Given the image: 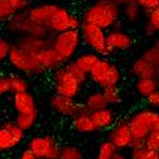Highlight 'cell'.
I'll list each match as a JSON object with an SVG mask.
<instances>
[{"mask_svg": "<svg viewBox=\"0 0 159 159\" xmlns=\"http://www.w3.org/2000/svg\"><path fill=\"white\" fill-rule=\"evenodd\" d=\"M100 59V56H97L96 53L93 52H86V53H81V54H78L73 61L75 63L81 68L85 73L89 75V72L91 71V68L95 66V63Z\"/></svg>", "mask_w": 159, "mask_h": 159, "instance_id": "22", "label": "cell"}, {"mask_svg": "<svg viewBox=\"0 0 159 159\" xmlns=\"http://www.w3.org/2000/svg\"><path fill=\"white\" fill-rule=\"evenodd\" d=\"M142 159H159V152H149V150H147V153L144 154V157Z\"/></svg>", "mask_w": 159, "mask_h": 159, "instance_id": "41", "label": "cell"}, {"mask_svg": "<svg viewBox=\"0 0 159 159\" xmlns=\"http://www.w3.org/2000/svg\"><path fill=\"white\" fill-rule=\"evenodd\" d=\"M28 150L37 159H58L59 150L57 142L49 135H39L30 139Z\"/></svg>", "mask_w": 159, "mask_h": 159, "instance_id": "9", "label": "cell"}, {"mask_svg": "<svg viewBox=\"0 0 159 159\" xmlns=\"http://www.w3.org/2000/svg\"><path fill=\"white\" fill-rule=\"evenodd\" d=\"M135 3L142 8L144 13L154 9H159V0H135Z\"/></svg>", "mask_w": 159, "mask_h": 159, "instance_id": "35", "label": "cell"}, {"mask_svg": "<svg viewBox=\"0 0 159 159\" xmlns=\"http://www.w3.org/2000/svg\"><path fill=\"white\" fill-rule=\"evenodd\" d=\"M14 107L16 114H38L37 102L30 92H18L14 93Z\"/></svg>", "mask_w": 159, "mask_h": 159, "instance_id": "17", "label": "cell"}, {"mask_svg": "<svg viewBox=\"0 0 159 159\" xmlns=\"http://www.w3.org/2000/svg\"><path fill=\"white\" fill-rule=\"evenodd\" d=\"M10 47H11V44L7 41V39L3 38V37H0V62L4 61V59H7Z\"/></svg>", "mask_w": 159, "mask_h": 159, "instance_id": "37", "label": "cell"}, {"mask_svg": "<svg viewBox=\"0 0 159 159\" xmlns=\"http://www.w3.org/2000/svg\"><path fill=\"white\" fill-rule=\"evenodd\" d=\"M25 131L19 129L14 121L0 125V153L11 150L24 139Z\"/></svg>", "mask_w": 159, "mask_h": 159, "instance_id": "11", "label": "cell"}, {"mask_svg": "<svg viewBox=\"0 0 159 159\" xmlns=\"http://www.w3.org/2000/svg\"><path fill=\"white\" fill-rule=\"evenodd\" d=\"M112 3H115L116 5H119V7H123V5H125V4H128V3H131V2H135V0H111Z\"/></svg>", "mask_w": 159, "mask_h": 159, "instance_id": "43", "label": "cell"}, {"mask_svg": "<svg viewBox=\"0 0 159 159\" xmlns=\"http://www.w3.org/2000/svg\"><path fill=\"white\" fill-rule=\"evenodd\" d=\"M81 23H82L81 19L73 15L68 9L56 5V8L51 15L49 22H48L47 29L49 30L51 34H53V33L57 34V33L66 32L70 29H80Z\"/></svg>", "mask_w": 159, "mask_h": 159, "instance_id": "6", "label": "cell"}, {"mask_svg": "<svg viewBox=\"0 0 159 159\" xmlns=\"http://www.w3.org/2000/svg\"><path fill=\"white\" fill-rule=\"evenodd\" d=\"M49 106L51 109L59 114V115H63V116H68V117H73L78 110L81 109V104H78L75 98L71 97H66L62 95H52L49 98Z\"/></svg>", "mask_w": 159, "mask_h": 159, "instance_id": "13", "label": "cell"}, {"mask_svg": "<svg viewBox=\"0 0 159 159\" xmlns=\"http://www.w3.org/2000/svg\"><path fill=\"white\" fill-rule=\"evenodd\" d=\"M9 92V85H8V78L7 76L0 75V95H4Z\"/></svg>", "mask_w": 159, "mask_h": 159, "instance_id": "40", "label": "cell"}, {"mask_svg": "<svg viewBox=\"0 0 159 159\" xmlns=\"http://www.w3.org/2000/svg\"><path fill=\"white\" fill-rule=\"evenodd\" d=\"M142 58L145 59V61L148 63H150L152 66L159 68V44L154 43L148 49H145L143 56H142Z\"/></svg>", "mask_w": 159, "mask_h": 159, "instance_id": "30", "label": "cell"}, {"mask_svg": "<svg viewBox=\"0 0 159 159\" xmlns=\"http://www.w3.org/2000/svg\"><path fill=\"white\" fill-rule=\"evenodd\" d=\"M15 13V9L10 5L8 0H0V20H8Z\"/></svg>", "mask_w": 159, "mask_h": 159, "instance_id": "34", "label": "cell"}, {"mask_svg": "<svg viewBox=\"0 0 159 159\" xmlns=\"http://www.w3.org/2000/svg\"><path fill=\"white\" fill-rule=\"evenodd\" d=\"M105 43H106V52L107 54H110L114 52H121L131 48L134 42L133 38L121 29H112L109 33H106Z\"/></svg>", "mask_w": 159, "mask_h": 159, "instance_id": "12", "label": "cell"}, {"mask_svg": "<svg viewBox=\"0 0 159 159\" xmlns=\"http://www.w3.org/2000/svg\"><path fill=\"white\" fill-rule=\"evenodd\" d=\"M102 95L105 97V101L107 104V106L110 105H116L121 101V95L119 91L117 86H109V87H104L102 89Z\"/></svg>", "mask_w": 159, "mask_h": 159, "instance_id": "29", "label": "cell"}, {"mask_svg": "<svg viewBox=\"0 0 159 159\" xmlns=\"http://www.w3.org/2000/svg\"><path fill=\"white\" fill-rule=\"evenodd\" d=\"M147 102H148V105L154 110V109H158V106H159V91H155V92H153V93H150L147 98Z\"/></svg>", "mask_w": 159, "mask_h": 159, "instance_id": "38", "label": "cell"}, {"mask_svg": "<svg viewBox=\"0 0 159 159\" xmlns=\"http://www.w3.org/2000/svg\"><path fill=\"white\" fill-rule=\"evenodd\" d=\"M147 24L144 28L145 34L148 35H155L159 30V9H154L150 11H147Z\"/></svg>", "mask_w": 159, "mask_h": 159, "instance_id": "25", "label": "cell"}, {"mask_svg": "<svg viewBox=\"0 0 159 159\" xmlns=\"http://www.w3.org/2000/svg\"><path fill=\"white\" fill-rule=\"evenodd\" d=\"M72 126L77 133H81V134H91L97 131L90 116V112L86 110L85 105H82L81 109L78 110V112L72 117Z\"/></svg>", "mask_w": 159, "mask_h": 159, "instance_id": "16", "label": "cell"}, {"mask_svg": "<svg viewBox=\"0 0 159 159\" xmlns=\"http://www.w3.org/2000/svg\"><path fill=\"white\" fill-rule=\"evenodd\" d=\"M143 14V10L142 8L139 7L135 2H131V3H128L125 5H123L120 8V15L124 16V19L126 22H130V23H135L140 19Z\"/></svg>", "mask_w": 159, "mask_h": 159, "instance_id": "24", "label": "cell"}, {"mask_svg": "<svg viewBox=\"0 0 159 159\" xmlns=\"http://www.w3.org/2000/svg\"><path fill=\"white\" fill-rule=\"evenodd\" d=\"M80 43H81V34L80 29H70L66 32L57 33L51 39V48L58 54L61 61L65 63L72 61L75 57Z\"/></svg>", "mask_w": 159, "mask_h": 159, "instance_id": "3", "label": "cell"}, {"mask_svg": "<svg viewBox=\"0 0 159 159\" xmlns=\"http://www.w3.org/2000/svg\"><path fill=\"white\" fill-rule=\"evenodd\" d=\"M53 78H54V90L57 95L75 98L78 95L80 90H81V85L68 75L65 66H61L54 70Z\"/></svg>", "mask_w": 159, "mask_h": 159, "instance_id": "10", "label": "cell"}, {"mask_svg": "<svg viewBox=\"0 0 159 159\" xmlns=\"http://www.w3.org/2000/svg\"><path fill=\"white\" fill-rule=\"evenodd\" d=\"M80 34H81V41L97 56H107L106 52V43L105 37L106 33L104 29L89 23H81L80 27Z\"/></svg>", "mask_w": 159, "mask_h": 159, "instance_id": "7", "label": "cell"}, {"mask_svg": "<svg viewBox=\"0 0 159 159\" xmlns=\"http://www.w3.org/2000/svg\"><path fill=\"white\" fill-rule=\"evenodd\" d=\"M120 7L111 0H97L82 14L81 22L96 25L101 29L114 28L120 20Z\"/></svg>", "mask_w": 159, "mask_h": 159, "instance_id": "1", "label": "cell"}, {"mask_svg": "<svg viewBox=\"0 0 159 159\" xmlns=\"http://www.w3.org/2000/svg\"><path fill=\"white\" fill-rule=\"evenodd\" d=\"M144 148L149 152H159V131H152L144 139Z\"/></svg>", "mask_w": 159, "mask_h": 159, "instance_id": "33", "label": "cell"}, {"mask_svg": "<svg viewBox=\"0 0 159 159\" xmlns=\"http://www.w3.org/2000/svg\"><path fill=\"white\" fill-rule=\"evenodd\" d=\"M58 159H84V154L80 148L75 145H67L61 148Z\"/></svg>", "mask_w": 159, "mask_h": 159, "instance_id": "31", "label": "cell"}, {"mask_svg": "<svg viewBox=\"0 0 159 159\" xmlns=\"http://www.w3.org/2000/svg\"><path fill=\"white\" fill-rule=\"evenodd\" d=\"M37 119H38V114H16L14 123L19 129L27 131L34 126Z\"/></svg>", "mask_w": 159, "mask_h": 159, "instance_id": "27", "label": "cell"}, {"mask_svg": "<svg viewBox=\"0 0 159 159\" xmlns=\"http://www.w3.org/2000/svg\"><path fill=\"white\" fill-rule=\"evenodd\" d=\"M65 68H66V71L68 72V75H70L71 77H73V78H75L76 81H77L80 85H81V86L86 82V80L89 78V75H87V73H85L81 68H80V67L75 63L73 59L66 63Z\"/></svg>", "mask_w": 159, "mask_h": 159, "instance_id": "28", "label": "cell"}, {"mask_svg": "<svg viewBox=\"0 0 159 159\" xmlns=\"http://www.w3.org/2000/svg\"><path fill=\"white\" fill-rule=\"evenodd\" d=\"M89 77L96 85L104 89L109 86H117V84L120 82L121 75L115 65L109 62L107 59L100 57V59L95 63V66L89 72Z\"/></svg>", "mask_w": 159, "mask_h": 159, "instance_id": "5", "label": "cell"}, {"mask_svg": "<svg viewBox=\"0 0 159 159\" xmlns=\"http://www.w3.org/2000/svg\"><path fill=\"white\" fill-rule=\"evenodd\" d=\"M109 142L112 143V145L117 149L121 150L125 148H130V144L133 142V136L128 125V121H121L116 124L111 131L109 133Z\"/></svg>", "mask_w": 159, "mask_h": 159, "instance_id": "14", "label": "cell"}, {"mask_svg": "<svg viewBox=\"0 0 159 159\" xmlns=\"http://www.w3.org/2000/svg\"><path fill=\"white\" fill-rule=\"evenodd\" d=\"M51 39H52L51 37L41 38V37H34V35H22V37H19L15 46L32 56H37L41 51L51 46Z\"/></svg>", "mask_w": 159, "mask_h": 159, "instance_id": "15", "label": "cell"}, {"mask_svg": "<svg viewBox=\"0 0 159 159\" xmlns=\"http://www.w3.org/2000/svg\"><path fill=\"white\" fill-rule=\"evenodd\" d=\"M158 78H138L135 82V90L142 97L147 98L150 93L158 91Z\"/></svg>", "mask_w": 159, "mask_h": 159, "instance_id": "21", "label": "cell"}, {"mask_svg": "<svg viewBox=\"0 0 159 159\" xmlns=\"http://www.w3.org/2000/svg\"><path fill=\"white\" fill-rule=\"evenodd\" d=\"M10 5L15 9V11H24L29 8L30 0H8Z\"/></svg>", "mask_w": 159, "mask_h": 159, "instance_id": "36", "label": "cell"}, {"mask_svg": "<svg viewBox=\"0 0 159 159\" xmlns=\"http://www.w3.org/2000/svg\"><path fill=\"white\" fill-rule=\"evenodd\" d=\"M38 65L43 68V71L47 70H56L58 67H61L63 65V62L61 61V58L58 57V54L49 47L44 48L43 51H41L37 56H34Z\"/></svg>", "mask_w": 159, "mask_h": 159, "instance_id": "18", "label": "cell"}, {"mask_svg": "<svg viewBox=\"0 0 159 159\" xmlns=\"http://www.w3.org/2000/svg\"><path fill=\"white\" fill-rule=\"evenodd\" d=\"M85 107L89 112H93L97 110H101L105 107H109L106 101H105V97L102 95L101 91H95L91 92L87 98H86V102H85Z\"/></svg>", "mask_w": 159, "mask_h": 159, "instance_id": "23", "label": "cell"}, {"mask_svg": "<svg viewBox=\"0 0 159 159\" xmlns=\"http://www.w3.org/2000/svg\"><path fill=\"white\" fill-rule=\"evenodd\" d=\"M7 58L9 59L10 65L20 72H24L28 75H41L44 72L43 68L38 65L34 56L22 51L15 44L10 47Z\"/></svg>", "mask_w": 159, "mask_h": 159, "instance_id": "8", "label": "cell"}, {"mask_svg": "<svg viewBox=\"0 0 159 159\" xmlns=\"http://www.w3.org/2000/svg\"><path fill=\"white\" fill-rule=\"evenodd\" d=\"M90 116H91V119H92V121H93V124H95L97 130L107 129V128L112 126L114 123H115L114 111L111 109H109V107L90 112Z\"/></svg>", "mask_w": 159, "mask_h": 159, "instance_id": "20", "label": "cell"}, {"mask_svg": "<svg viewBox=\"0 0 159 159\" xmlns=\"http://www.w3.org/2000/svg\"><path fill=\"white\" fill-rule=\"evenodd\" d=\"M131 71L136 78H158L159 76V68L152 66L142 57L133 63Z\"/></svg>", "mask_w": 159, "mask_h": 159, "instance_id": "19", "label": "cell"}, {"mask_svg": "<svg viewBox=\"0 0 159 159\" xmlns=\"http://www.w3.org/2000/svg\"><path fill=\"white\" fill-rule=\"evenodd\" d=\"M19 159H37V158H35V157H34V155H33V154H32V153H30L28 149H25V150H24V152L20 154V157H19Z\"/></svg>", "mask_w": 159, "mask_h": 159, "instance_id": "42", "label": "cell"}, {"mask_svg": "<svg viewBox=\"0 0 159 159\" xmlns=\"http://www.w3.org/2000/svg\"><path fill=\"white\" fill-rule=\"evenodd\" d=\"M0 22H2V20H0Z\"/></svg>", "mask_w": 159, "mask_h": 159, "instance_id": "45", "label": "cell"}, {"mask_svg": "<svg viewBox=\"0 0 159 159\" xmlns=\"http://www.w3.org/2000/svg\"><path fill=\"white\" fill-rule=\"evenodd\" d=\"M7 78H8V85H9V92L18 93V92L28 91V82L22 76L9 75L7 76Z\"/></svg>", "mask_w": 159, "mask_h": 159, "instance_id": "26", "label": "cell"}, {"mask_svg": "<svg viewBox=\"0 0 159 159\" xmlns=\"http://www.w3.org/2000/svg\"><path fill=\"white\" fill-rule=\"evenodd\" d=\"M128 125L135 140H144L152 131H159V114L153 109H143L130 116Z\"/></svg>", "mask_w": 159, "mask_h": 159, "instance_id": "2", "label": "cell"}, {"mask_svg": "<svg viewBox=\"0 0 159 159\" xmlns=\"http://www.w3.org/2000/svg\"><path fill=\"white\" fill-rule=\"evenodd\" d=\"M116 152H117V149L112 145V143L109 140H105L104 143H101L100 148H98L97 159H111Z\"/></svg>", "mask_w": 159, "mask_h": 159, "instance_id": "32", "label": "cell"}, {"mask_svg": "<svg viewBox=\"0 0 159 159\" xmlns=\"http://www.w3.org/2000/svg\"><path fill=\"white\" fill-rule=\"evenodd\" d=\"M8 29L19 35H34V37H41V38H48L51 37V33L44 27L34 23L32 19L28 16L27 10L24 11H16L11 18L7 20Z\"/></svg>", "mask_w": 159, "mask_h": 159, "instance_id": "4", "label": "cell"}, {"mask_svg": "<svg viewBox=\"0 0 159 159\" xmlns=\"http://www.w3.org/2000/svg\"><path fill=\"white\" fill-rule=\"evenodd\" d=\"M145 153H147V149L144 147H142V148H133L131 149V159H142Z\"/></svg>", "mask_w": 159, "mask_h": 159, "instance_id": "39", "label": "cell"}, {"mask_svg": "<svg viewBox=\"0 0 159 159\" xmlns=\"http://www.w3.org/2000/svg\"><path fill=\"white\" fill-rule=\"evenodd\" d=\"M111 159H126V158H125V157H124V155H123L120 152L117 150V152H116V153L112 155V158H111Z\"/></svg>", "mask_w": 159, "mask_h": 159, "instance_id": "44", "label": "cell"}]
</instances>
